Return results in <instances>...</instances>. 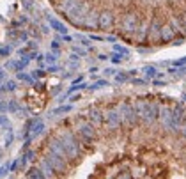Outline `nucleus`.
<instances>
[{"instance_id":"f257e3e1","label":"nucleus","mask_w":186,"mask_h":179,"mask_svg":"<svg viewBox=\"0 0 186 179\" xmlns=\"http://www.w3.org/2000/svg\"><path fill=\"white\" fill-rule=\"evenodd\" d=\"M52 133L69 176L92 160L87 177H186V105L158 96L92 103Z\"/></svg>"},{"instance_id":"f03ea898","label":"nucleus","mask_w":186,"mask_h":179,"mask_svg":"<svg viewBox=\"0 0 186 179\" xmlns=\"http://www.w3.org/2000/svg\"><path fill=\"white\" fill-rule=\"evenodd\" d=\"M25 176H27V177H36V179H44V174L41 172V169H39L36 163H34V165L27 170V174H25Z\"/></svg>"},{"instance_id":"7ed1b4c3","label":"nucleus","mask_w":186,"mask_h":179,"mask_svg":"<svg viewBox=\"0 0 186 179\" xmlns=\"http://www.w3.org/2000/svg\"><path fill=\"white\" fill-rule=\"evenodd\" d=\"M36 48H37V44H36L34 41H29V43H27V46H23V48H20V50H18V53H20V55H23V57H27L29 53L36 52Z\"/></svg>"},{"instance_id":"20e7f679","label":"nucleus","mask_w":186,"mask_h":179,"mask_svg":"<svg viewBox=\"0 0 186 179\" xmlns=\"http://www.w3.org/2000/svg\"><path fill=\"white\" fill-rule=\"evenodd\" d=\"M30 60H32L30 57H23L21 60H16V71H23V69H25L27 66H29Z\"/></svg>"},{"instance_id":"39448f33","label":"nucleus","mask_w":186,"mask_h":179,"mask_svg":"<svg viewBox=\"0 0 186 179\" xmlns=\"http://www.w3.org/2000/svg\"><path fill=\"white\" fill-rule=\"evenodd\" d=\"M16 87H18V85H16V82H14V80H6L2 89H4L6 92H13V91H16Z\"/></svg>"},{"instance_id":"423d86ee","label":"nucleus","mask_w":186,"mask_h":179,"mask_svg":"<svg viewBox=\"0 0 186 179\" xmlns=\"http://www.w3.org/2000/svg\"><path fill=\"white\" fill-rule=\"evenodd\" d=\"M44 131V122H41V121H37L36 122V126H34V129H32V137L36 138L37 135H41V133Z\"/></svg>"},{"instance_id":"0eeeda50","label":"nucleus","mask_w":186,"mask_h":179,"mask_svg":"<svg viewBox=\"0 0 186 179\" xmlns=\"http://www.w3.org/2000/svg\"><path fill=\"white\" fill-rule=\"evenodd\" d=\"M50 25H52L53 29H57L59 32H62V34L66 32V27H64V25L60 23V21H57V20H50Z\"/></svg>"},{"instance_id":"6e6552de","label":"nucleus","mask_w":186,"mask_h":179,"mask_svg":"<svg viewBox=\"0 0 186 179\" xmlns=\"http://www.w3.org/2000/svg\"><path fill=\"white\" fill-rule=\"evenodd\" d=\"M13 140H14V133H13V129L7 126V135H6V147H9V145L13 144Z\"/></svg>"},{"instance_id":"1a4fd4ad","label":"nucleus","mask_w":186,"mask_h":179,"mask_svg":"<svg viewBox=\"0 0 186 179\" xmlns=\"http://www.w3.org/2000/svg\"><path fill=\"white\" fill-rule=\"evenodd\" d=\"M21 6H23V9L25 11H34V0H21Z\"/></svg>"},{"instance_id":"9d476101","label":"nucleus","mask_w":186,"mask_h":179,"mask_svg":"<svg viewBox=\"0 0 186 179\" xmlns=\"http://www.w3.org/2000/svg\"><path fill=\"white\" fill-rule=\"evenodd\" d=\"M16 78H18V80H23V82H30V83L34 82V76H29V75L21 73V71H18V73H16Z\"/></svg>"},{"instance_id":"9b49d317","label":"nucleus","mask_w":186,"mask_h":179,"mask_svg":"<svg viewBox=\"0 0 186 179\" xmlns=\"http://www.w3.org/2000/svg\"><path fill=\"white\" fill-rule=\"evenodd\" d=\"M20 110H21L20 103L14 101V99H11V101H9V112H20Z\"/></svg>"},{"instance_id":"f8f14e48","label":"nucleus","mask_w":186,"mask_h":179,"mask_svg":"<svg viewBox=\"0 0 186 179\" xmlns=\"http://www.w3.org/2000/svg\"><path fill=\"white\" fill-rule=\"evenodd\" d=\"M11 46H2L0 48V57H9V53H11Z\"/></svg>"},{"instance_id":"ddd939ff","label":"nucleus","mask_w":186,"mask_h":179,"mask_svg":"<svg viewBox=\"0 0 186 179\" xmlns=\"http://www.w3.org/2000/svg\"><path fill=\"white\" fill-rule=\"evenodd\" d=\"M0 112L7 114V112H9V101H0Z\"/></svg>"},{"instance_id":"4468645a","label":"nucleus","mask_w":186,"mask_h":179,"mask_svg":"<svg viewBox=\"0 0 186 179\" xmlns=\"http://www.w3.org/2000/svg\"><path fill=\"white\" fill-rule=\"evenodd\" d=\"M32 76H34V78H43V76H44V71L37 69V71H34V73H32Z\"/></svg>"},{"instance_id":"2eb2a0df","label":"nucleus","mask_w":186,"mask_h":179,"mask_svg":"<svg viewBox=\"0 0 186 179\" xmlns=\"http://www.w3.org/2000/svg\"><path fill=\"white\" fill-rule=\"evenodd\" d=\"M0 126H9V121L6 115H0Z\"/></svg>"},{"instance_id":"dca6fc26","label":"nucleus","mask_w":186,"mask_h":179,"mask_svg":"<svg viewBox=\"0 0 186 179\" xmlns=\"http://www.w3.org/2000/svg\"><path fill=\"white\" fill-rule=\"evenodd\" d=\"M69 110H71L69 106H62V108H57L55 110V114H64V112H69Z\"/></svg>"},{"instance_id":"f3484780","label":"nucleus","mask_w":186,"mask_h":179,"mask_svg":"<svg viewBox=\"0 0 186 179\" xmlns=\"http://www.w3.org/2000/svg\"><path fill=\"white\" fill-rule=\"evenodd\" d=\"M52 50H53V52L59 50V43H53V44H52Z\"/></svg>"},{"instance_id":"a211bd4d","label":"nucleus","mask_w":186,"mask_h":179,"mask_svg":"<svg viewBox=\"0 0 186 179\" xmlns=\"http://www.w3.org/2000/svg\"><path fill=\"white\" fill-rule=\"evenodd\" d=\"M46 60H50V62H53V60H55V57H53V55L50 53V55H46Z\"/></svg>"},{"instance_id":"6ab92c4d","label":"nucleus","mask_w":186,"mask_h":179,"mask_svg":"<svg viewBox=\"0 0 186 179\" xmlns=\"http://www.w3.org/2000/svg\"><path fill=\"white\" fill-rule=\"evenodd\" d=\"M0 156H2V149H0Z\"/></svg>"}]
</instances>
